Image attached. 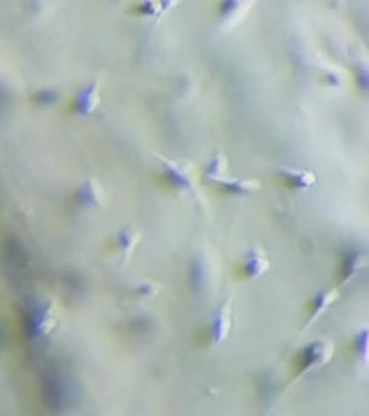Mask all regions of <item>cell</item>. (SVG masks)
I'll return each instance as SVG.
<instances>
[{
    "mask_svg": "<svg viewBox=\"0 0 369 416\" xmlns=\"http://www.w3.org/2000/svg\"><path fill=\"white\" fill-rule=\"evenodd\" d=\"M155 158L158 160L167 182L175 191L196 193V177L193 163L186 162V160H170L162 155H155Z\"/></svg>",
    "mask_w": 369,
    "mask_h": 416,
    "instance_id": "6da1fadb",
    "label": "cell"
},
{
    "mask_svg": "<svg viewBox=\"0 0 369 416\" xmlns=\"http://www.w3.org/2000/svg\"><path fill=\"white\" fill-rule=\"evenodd\" d=\"M335 354V345L331 344L330 340H314L310 342L305 349L302 350L300 357H298V377L307 371H312L316 368L324 366V364L330 363V359L333 357Z\"/></svg>",
    "mask_w": 369,
    "mask_h": 416,
    "instance_id": "7a4b0ae2",
    "label": "cell"
},
{
    "mask_svg": "<svg viewBox=\"0 0 369 416\" xmlns=\"http://www.w3.org/2000/svg\"><path fill=\"white\" fill-rule=\"evenodd\" d=\"M101 103V80H92L87 83L80 92L76 94L75 101L71 104V113L80 118H87V116L94 115L96 109L99 108Z\"/></svg>",
    "mask_w": 369,
    "mask_h": 416,
    "instance_id": "3957f363",
    "label": "cell"
},
{
    "mask_svg": "<svg viewBox=\"0 0 369 416\" xmlns=\"http://www.w3.org/2000/svg\"><path fill=\"white\" fill-rule=\"evenodd\" d=\"M232 297H228L221 305L217 307V311L214 312L210 321V338L215 345L222 344L228 338L229 331L232 326Z\"/></svg>",
    "mask_w": 369,
    "mask_h": 416,
    "instance_id": "277c9868",
    "label": "cell"
},
{
    "mask_svg": "<svg viewBox=\"0 0 369 416\" xmlns=\"http://www.w3.org/2000/svg\"><path fill=\"white\" fill-rule=\"evenodd\" d=\"M57 317H60V312H57L56 302L53 300L49 302V304H46L34 314V319H32V333H34L36 338L49 337V335L53 333L54 328H56Z\"/></svg>",
    "mask_w": 369,
    "mask_h": 416,
    "instance_id": "5b68a950",
    "label": "cell"
},
{
    "mask_svg": "<svg viewBox=\"0 0 369 416\" xmlns=\"http://www.w3.org/2000/svg\"><path fill=\"white\" fill-rule=\"evenodd\" d=\"M141 240L142 233L137 231L134 226H127V228L120 229V233L115 238V248L122 264H127L130 261V257L134 255L135 248L141 243Z\"/></svg>",
    "mask_w": 369,
    "mask_h": 416,
    "instance_id": "8992f818",
    "label": "cell"
},
{
    "mask_svg": "<svg viewBox=\"0 0 369 416\" xmlns=\"http://www.w3.org/2000/svg\"><path fill=\"white\" fill-rule=\"evenodd\" d=\"M269 257L262 248H251L241 264V275L248 279H257L269 269Z\"/></svg>",
    "mask_w": 369,
    "mask_h": 416,
    "instance_id": "52a82bcc",
    "label": "cell"
},
{
    "mask_svg": "<svg viewBox=\"0 0 369 416\" xmlns=\"http://www.w3.org/2000/svg\"><path fill=\"white\" fill-rule=\"evenodd\" d=\"M338 295H340V291L336 286L335 288H324V290H321L319 293L314 297V300L310 302L309 319H307V324L303 326V330H309V328L312 326V324L316 323V321L319 319V317L323 316V314L335 304L336 298H338Z\"/></svg>",
    "mask_w": 369,
    "mask_h": 416,
    "instance_id": "ba28073f",
    "label": "cell"
},
{
    "mask_svg": "<svg viewBox=\"0 0 369 416\" xmlns=\"http://www.w3.org/2000/svg\"><path fill=\"white\" fill-rule=\"evenodd\" d=\"M203 175L208 182H214V184H222L224 181L231 179L229 177L228 156L224 153H215L204 167Z\"/></svg>",
    "mask_w": 369,
    "mask_h": 416,
    "instance_id": "9c48e42d",
    "label": "cell"
},
{
    "mask_svg": "<svg viewBox=\"0 0 369 416\" xmlns=\"http://www.w3.org/2000/svg\"><path fill=\"white\" fill-rule=\"evenodd\" d=\"M76 198H78L80 205L83 207H90V208H97L104 203V191H102L101 184L96 181V179H87L83 182L82 188L78 189L76 193Z\"/></svg>",
    "mask_w": 369,
    "mask_h": 416,
    "instance_id": "30bf717a",
    "label": "cell"
},
{
    "mask_svg": "<svg viewBox=\"0 0 369 416\" xmlns=\"http://www.w3.org/2000/svg\"><path fill=\"white\" fill-rule=\"evenodd\" d=\"M279 175L284 184L293 189H309L317 181L314 172L303 169H281Z\"/></svg>",
    "mask_w": 369,
    "mask_h": 416,
    "instance_id": "8fae6325",
    "label": "cell"
},
{
    "mask_svg": "<svg viewBox=\"0 0 369 416\" xmlns=\"http://www.w3.org/2000/svg\"><path fill=\"white\" fill-rule=\"evenodd\" d=\"M364 262H366V255H364L363 251H350V254L343 258L342 265H340V284H345L349 283V281H352L354 277L357 276V272L364 268Z\"/></svg>",
    "mask_w": 369,
    "mask_h": 416,
    "instance_id": "7c38bea8",
    "label": "cell"
},
{
    "mask_svg": "<svg viewBox=\"0 0 369 416\" xmlns=\"http://www.w3.org/2000/svg\"><path fill=\"white\" fill-rule=\"evenodd\" d=\"M251 7V4L246 2H225L221 6V25L222 27H232L237 25L244 16H246L248 9Z\"/></svg>",
    "mask_w": 369,
    "mask_h": 416,
    "instance_id": "4fadbf2b",
    "label": "cell"
},
{
    "mask_svg": "<svg viewBox=\"0 0 369 416\" xmlns=\"http://www.w3.org/2000/svg\"><path fill=\"white\" fill-rule=\"evenodd\" d=\"M221 188L224 189L228 195L232 196H248L253 195L260 189V182L255 179H228L221 184Z\"/></svg>",
    "mask_w": 369,
    "mask_h": 416,
    "instance_id": "5bb4252c",
    "label": "cell"
},
{
    "mask_svg": "<svg viewBox=\"0 0 369 416\" xmlns=\"http://www.w3.org/2000/svg\"><path fill=\"white\" fill-rule=\"evenodd\" d=\"M165 7L168 9L167 4H153V2H144V4H139V6H135V11H137L141 16H146V18H160L165 14Z\"/></svg>",
    "mask_w": 369,
    "mask_h": 416,
    "instance_id": "9a60e30c",
    "label": "cell"
},
{
    "mask_svg": "<svg viewBox=\"0 0 369 416\" xmlns=\"http://www.w3.org/2000/svg\"><path fill=\"white\" fill-rule=\"evenodd\" d=\"M156 290H158V284L148 281V283H142L141 286L137 288V295H139V297L151 298V297H155V295H156Z\"/></svg>",
    "mask_w": 369,
    "mask_h": 416,
    "instance_id": "2e32d148",
    "label": "cell"
}]
</instances>
